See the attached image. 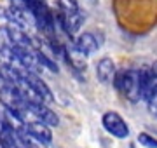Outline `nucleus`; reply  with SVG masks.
Segmentation results:
<instances>
[{"mask_svg":"<svg viewBox=\"0 0 157 148\" xmlns=\"http://www.w3.org/2000/svg\"><path fill=\"white\" fill-rule=\"evenodd\" d=\"M73 44L77 47V51L82 52L86 57L91 56V54H94V52L100 49V40H98V37H96L94 33H91V31L80 33L77 39L73 40Z\"/></svg>","mask_w":157,"mask_h":148,"instance_id":"obj_5","label":"nucleus"},{"mask_svg":"<svg viewBox=\"0 0 157 148\" xmlns=\"http://www.w3.org/2000/svg\"><path fill=\"white\" fill-rule=\"evenodd\" d=\"M23 75H25V79L28 82V86L32 87V91L37 94V96L45 103V105H51V103L54 101V96H52V91L49 89V86L45 84L44 80L39 77V73H33V72H26V70H23Z\"/></svg>","mask_w":157,"mask_h":148,"instance_id":"obj_4","label":"nucleus"},{"mask_svg":"<svg viewBox=\"0 0 157 148\" xmlns=\"http://www.w3.org/2000/svg\"><path fill=\"white\" fill-rule=\"evenodd\" d=\"M0 120H4V113H0Z\"/></svg>","mask_w":157,"mask_h":148,"instance_id":"obj_13","label":"nucleus"},{"mask_svg":"<svg viewBox=\"0 0 157 148\" xmlns=\"http://www.w3.org/2000/svg\"><path fill=\"white\" fill-rule=\"evenodd\" d=\"M26 110H28L30 117L33 120H40L42 124L49 125V127H56L59 124V117L56 115V112H52V110L45 105V103H26Z\"/></svg>","mask_w":157,"mask_h":148,"instance_id":"obj_3","label":"nucleus"},{"mask_svg":"<svg viewBox=\"0 0 157 148\" xmlns=\"http://www.w3.org/2000/svg\"><path fill=\"white\" fill-rule=\"evenodd\" d=\"M23 129L28 132V134H32L33 138L44 141L45 145H49V143L52 141V131H51V127L42 124L40 120H28L26 124L23 125Z\"/></svg>","mask_w":157,"mask_h":148,"instance_id":"obj_6","label":"nucleus"},{"mask_svg":"<svg viewBox=\"0 0 157 148\" xmlns=\"http://www.w3.org/2000/svg\"><path fill=\"white\" fill-rule=\"evenodd\" d=\"M0 19H9V14H7V9L0 6Z\"/></svg>","mask_w":157,"mask_h":148,"instance_id":"obj_12","label":"nucleus"},{"mask_svg":"<svg viewBox=\"0 0 157 148\" xmlns=\"http://www.w3.org/2000/svg\"><path fill=\"white\" fill-rule=\"evenodd\" d=\"M113 86L131 103H138L140 99H143V86H141L140 70L129 68L117 72L115 79H113Z\"/></svg>","mask_w":157,"mask_h":148,"instance_id":"obj_1","label":"nucleus"},{"mask_svg":"<svg viewBox=\"0 0 157 148\" xmlns=\"http://www.w3.org/2000/svg\"><path fill=\"white\" fill-rule=\"evenodd\" d=\"M58 7H59V14H63V16H73V14L80 12L78 0H58Z\"/></svg>","mask_w":157,"mask_h":148,"instance_id":"obj_9","label":"nucleus"},{"mask_svg":"<svg viewBox=\"0 0 157 148\" xmlns=\"http://www.w3.org/2000/svg\"><path fill=\"white\" fill-rule=\"evenodd\" d=\"M12 136H14V141L19 148H49V145H45L44 141L28 134L23 127L21 129H12Z\"/></svg>","mask_w":157,"mask_h":148,"instance_id":"obj_8","label":"nucleus"},{"mask_svg":"<svg viewBox=\"0 0 157 148\" xmlns=\"http://www.w3.org/2000/svg\"><path fill=\"white\" fill-rule=\"evenodd\" d=\"M145 101H147V106H148V112H150L154 117H157V84L152 82L150 91H148V94L145 96Z\"/></svg>","mask_w":157,"mask_h":148,"instance_id":"obj_10","label":"nucleus"},{"mask_svg":"<svg viewBox=\"0 0 157 148\" xmlns=\"http://www.w3.org/2000/svg\"><path fill=\"white\" fill-rule=\"evenodd\" d=\"M101 125L110 136L117 138V139H126V138H129V132H131L128 122L117 112H105L101 117Z\"/></svg>","mask_w":157,"mask_h":148,"instance_id":"obj_2","label":"nucleus"},{"mask_svg":"<svg viewBox=\"0 0 157 148\" xmlns=\"http://www.w3.org/2000/svg\"><path fill=\"white\" fill-rule=\"evenodd\" d=\"M115 73H117V70H115V63H113L112 57H101L96 63V77L100 82H103V84L113 82Z\"/></svg>","mask_w":157,"mask_h":148,"instance_id":"obj_7","label":"nucleus"},{"mask_svg":"<svg viewBox=\"0 0 157 148\" xmlns=\"http://www.w3.org/2000/svg\"><path fill=\"white\" fill-rule=\"evenodd\" d=\"M138 143L145 148H157V138L148 134V132H140L138 134Z\"/></svg>","mask_w":157,"mask_h":148,"instance_id":"obj_11","label":"nucleus"}]
</instances>
